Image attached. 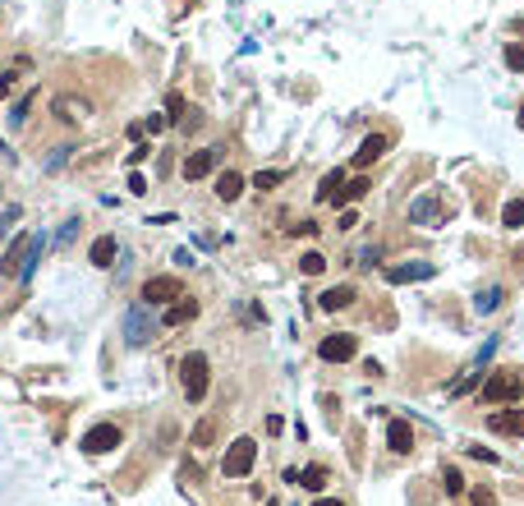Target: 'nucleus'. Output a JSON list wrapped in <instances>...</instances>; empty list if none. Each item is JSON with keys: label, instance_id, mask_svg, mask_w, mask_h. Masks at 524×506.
Wrapping results in <instances>:
<instances>
[{"label": "nucleus", "instance_id": "1", "mask_svg": "<svg viewBox=\"0 0 524 506\" xmlns=\"http://www.w3.org/2000/svg\"><path fill=\"white\" fill-rule=\"evenodd\" d=\"M524 396V373L520 368H497L483 382V405H520Z\"/></svg>", "mask_w": 524, "mask_h": 506}, {"label": "nucleus", "instance_id": "2", "mask_svg": "<svg viewBox=\"0 0 524 506\" xmlns=\"http://www.w3.org/2000/svg\"><path fill=\"white\" fill-rule=\"evenodd\" d=\"M207 373H212V364H207V355H198V350L180 359V387H184L189 401H202V396H207Z\"/></svg>", "mask_w": 524, "mask_h": 506}, {"label": "nucleus", "instance_id": "3", "mask_svg": "<svg viewBox=\"0 0 524 506\" xmlns=\"http://www.w3.org/2000/svg\"><path fill=\"white\" fill-rule=\"evenodd\" d=\"M253 461H258V442H253V437H235V442L226 446L221 474H226V479H244V474L253 470Z\"/></svg>", "mask_w": 524, "mask_h": 506}, {"label": "nucleus", "instance_id": "4", "mask_svg": "<svg viewBox=\"0 0 524 506\" xmlns=\"http://www.w3.org/2000/svg\"><path fill=\"white\" fill-rule=\"evenodd\" d=\"M124 442V437H120V428H115V424H97V428H87V433H83V451L87 456H106V451H115V446H120Z\"/></svg>", "mask_w": 524, "mask_h": 506}, {"label": "nucleus", "instance_id": "5", "mask_svg": "<svg viewBox=\"0 0 524 506\" xmlns=\"http://www.w3.org/2000/svg\"><path fill=\"white\" fill-rule=\"evenodd\" d=\"M221 152H226V148L189 152V157H184V166H180V175H184V180H202V175H212V171H217V161H221Z\"/></svg>", "mask_w": 524, "mask_h": 506}, {"label": "nucleus", "instance_id": "6", "mask_svg": "<svg viewBox=\"0 0 524 506\" xmlns=\"http://www.w3.org/2000/svg\"><path fill=\"white\" fill-rule=\"evenodd\" d=\"M359 340L349 332H336V336H322V345H317V355L327 359V364H345V359H354Z\"/></svg>", "mask_w": 524, "mask_h": 506}, {"label": "nucleus", "instance_id": "7", "mask_svg": "<svg viewBox=\"0 0 524 506\" xmlns=\"http://www.w3.org/2000/svg\"><path fill=\"white\" fill-rule=\"evenodd\" d=\"M180 295H184L180 276H148L143 281V299L148 304H166V299H180Z\"/></svg>", "mask_w": 524, "mask_h": 506}, {"label": "nucleus", "instance_id": "8", "mask_svg": "<svg viewBox=\"0 0 524 506\" xmlns=\"http://www.w3.org/2000/svg\"><path fill=\"white\" fill-rule=\"evenodd\" d=\"M148 336H152L148 308H129V318H124V340H129V345H148Z\"/></svg>", "mask_w": 524, "mask_h": 506}, {"label": "nucleus", "instance_id": "9", "mask_svg": "<svg viewBox=\"0 0 524 506\" xmlns=\"http://www.w3.org/2000/svg\"><path fill=\"white\" fill-rule=\"evenodd\" d=\"M33 244H37V235H18L14 244H9L5 262H0V267H5V276H18V271H23V262H28V253H33Z\"/></svg>", "mask_w": 524, "mask_h": 506}, {"label": "nucleus", "instance_id": "10", "mask_svg": "<svg viewBox=\"0 0 524 506\" xmlns=\"http://www.w3.org/2000/svg\"><path fill=\"white\" fill-rule=\"evenodd\" d=\"M386 446H391L395 456H410L414 451V428H410V419H391V424H386Z\"/></svg>", "mask_w": 524, "mask_h": 506}, {"label": "nucleus", "instance_id": "11", "mask_svg": "<svg viewBox=\"0 0 524 506\" xmlns=\"http://www.w3.org/2000/svg\"><path fill=\"white\" fill-rule=\"evenodd\" d=\"M488 428L501 437H524V410H497L488 414Z\"/></svg>", "mask_w": 524, "mask_h": 506}, {"label": "nucleus", "instance_id": "12", "mask_svg": "<svg viewBox=\"0 0 524 506\" xmlns=\"http://www.w3.org/2000/svg\"><path fill=\"white\" fill-rule=\"evenodd\" d=\"M437 217H442V198H437V193H423V198L410 203V221H414V226H432Z\"/></svg>", "mask_w": 524, "mask_h": 506}, {"label": "nucleus", "instance_id": "13", "mask_svg": "<svg viewBox=\"0 0 524 506\" xmlns=\"http://www.w3.org/2000/svg\"><path fill=\"white\" fill-rule=\"evenodd\" d=\"M432 262H405V267H386V281L391 286H405V281H428L432 276Z\"/></svg>", "mask_w": 524, "mask_h": 506}, {"label": "nucleus", "instance_id": "14", "mask_svg": "<svg viewBox=\"0 0 524 506\" xmlns=\"http://www.w3.org/2000/svg\"><path fill=\"white\" fill-rule=\"evenodd\" d=\"M386 148H391V139H386V134H368V139L359 143V152H354V166H373Z\"/></svg>", "mask_w": 524, "mask_h": 506}, {"label": "nucleus", "instance_id": "15", "mask_svg": "<svg viewBox=\"0 0 524 506\" xmlns=\"http://www.w3.org/2000/svg\"><path fill=\"white\" fill-rule=\"evenodd\" d=\"M317 304H322L327 313H336V308H349V304H354V286H332V290H322V295H317Z\"/></svg>", "mask_w": 524, "mask_h": 506}, {"label": "nucleus", "instance_id": "16", "mask_svg": "<svg viewBox=\"0 0 524 506\" xmlns=\"http://www.w3.org/2000/svg\"><path fill=\"white\" fill-rule=\"evenodd\" d=\"M87 262H92V267H115V235L92 239V249H87Z\"/></svg>", "mask_w": 524, "mask_h": 506}, {"label": "nucleus", "instance_id": "17", "mask_svg": "<svg viewBox=\"0 0 524 506\" xmlns=\"http://www.w3.org/2000/svg\"><path fill=\"white\" fill-rule=\"evenodd\" d=\"M189 318H198V304H193V299H175V304L166 308V313H161V323H166V327H180V323H189Z\"/></svg>", "mask_w": 524, "mask_h": 506}, {"label": "nucleus", "instance_id": "18", "mask_svg": "<svg viewBox=\"0 0 524 506\" xmlns=\"http://www.w3.org/2000/svg\"><path fill=\"white\" fill-rule=\"evenodd\" d=\"M290 483H299V488H308V492H322L327 488V470H322V465H308V470L290 474Z\"/></svg>", "mask_w": 524, "mask_h": 506}, {"label": "nucleus", "instance_id": "19", "mask_svg": "<svg viewBox=\"0 0 524 506\" xmlns=\"http://www.w3.org/2000/svg\"><path fill=\"white\" fill-rule=\"evenodd\" d=\"M239 193H244V175H235V171L217 175V198H221V203H235Z\"/></svg>", "mask_w": 524, "mask_h": 506}, {"label": "nucleus", "instance_id": "20", "mask_svg": "<svg viewBox=\"0 0 524 506\" xmlns=\"http://www.w3.org/2000/svg\"><path fill=\"white\" fill-rule=\"evenodd\" d=\"M55 115H60L65 124H74V120H83V115H87V102H74V97H55Z\"/></svg>", "mask_w": 524, "mask_h": 506}, {"label": "nucleus", "instance_id": "21", "mask_svg": "<svg viewBox=\"0 0 524 506\" xmlns=\"http://www.w3.org/2000/svg\"><path fill=\"white\" fill-rule=\"evenodd\" d=\"M345 189V171H332L322 175V184H317V203H336V193Z\"/></svg>", "mask_w": 524, "mask_h": 506}, {"label": "nucleus", "instance_id": "22", "mask_svg": "<svg viewBox=\"0 0 524 506\" xmlns=\"http://www.w3.org/2000/svg\"><path fill=\"white\" fill-rule=\"evenodd\" d=\"M501 226H506V230H520L524 226V198H511L506 208H501Z\"/></svg>", "mask_w": 524, "mask_h": 506}, {"label": "nucleus", "instance_id": "23", "mask_svg": "<svg viewBox=\"0 0 524 506\" xmlns=\"http://www.w3.org/2000/svg\"><path fill=\"white\" fill-rule=\"evenodd\" d=\"M501 299H506V290H501V286H488L479 299H474V308H479V313H492V308H497Z\"/></svg>", "mask_w": 524, "mask_h": 506}, {"label": "nucleus", "instance_id": "24", "mask_svg": "<svg viewBox=\"0 0 524 506\" xmlns=\"http://www.w3.org/2000/svg\"><path fill=\"white\" fill-rule=\"evenodd\" d=\"M322 267H327V258H322V253H304V258H299V271H304V276H317Z\"/></svg>", "mask_w": 524, "mask_h": 506}, {"label": "nucleus", "instance_id": "25", "mask_svg": "<svg viewBox=\"0 0 524 506\" xmlns=\"http://www.w3.org/2000/svg\"><path fill=\"white\" fill-rule=\"evenodd\" d=\"M280 180H285V171H258L253 175V189H276Z\"/></svg>", "mask_w": 524, "mask_h": 506}, {"label": "nucleus", "instance_id": "26", "mask_svg": "<svg viewBox=\"0 0 524 506\" xmlns=\"http://www.w3.org/2000/svg\"><path fill=\"white\" fill-rule=\"evenodd\" d=\"M212 437H217V424L202 419L198 428H193V446H212Z\"/></svg>", "mask_w": 524, "mask_h": 506}, {"label": "nucleus", "instance_id": "27", "mask_svg": "<svg viewBox=\"0 0 524 506\" xmlns=\"http://www.w3.org/2000/svg\"><path fill=\"white\" fill-rule=\"evenodd\" d=\"M368 193V180H354V184H345L341 193H336V203H354V198H364Z\"/></svg>", "mask_w": 524, "mask_h": 506}, {"label": "nucleus", "instance_id": "28", "mask_svg": "<svg viewBox=\"0 0 524 506\" xmlns=\"http://www.w3.org/2000/svg\"><path fill=\"white\" fill-rule=\"evenodd\" d=\"M506 65L511 70H524V46H506Z\"/></svg>", "mask_w": 524, "mask_h": 506}, {"label": "nucleus", "instance_id": "29", "mask_svg": "<svg viewBox=\"0 0 524 506\" xmlns=\"http://www.w3.org/2000/svg\"><path fill=\"white\" fill-rule=\"evenodd\" d=\"M469 502H474V506H497V497H492L488 488H474V492H469Z\"/></svg>", "mask_w": 524, "mask_h": 506}, {"label": "nucleus", "instance_id": "30", "mask_svg": "<svg viewBox=\"0 0 524 506\" xmlns=\"http://www.w3.org/2000/svg\"><path fill=\"white\" fill-rule=\"evenodd\" d=\"M166 120H170V115H148V120H143V129H148V134H161V129H166Z\"/></svg>", "mask_w": 524, "mask_h": 506}, {"label": "nucleus", "instance_id": "31", "mask_svg": "<svg viewBox=\"0 0 524 506\" xmlns=\"http://www.w3.org/2000/svg\"><path fill=\"white\" fill-rule=\"evenodd\" d=\"M442 483H446V492H460V488H464V479H460V470H446V479H442Z\"/></svg>", "mask_w": 524, "mask_h": 506}, {"label": "nucleus", "instance_id": "32", "mask_svg": "<svg viewBox=\"0 0 524 506\" xmlns=\"http://www.w3.org/2000/svg\"><path fill=\"white\" fill-rule=\"evenodd\" d=\"M354 258H359V262H364V267H373V262H377V258H382V253H377V249H359V253H354Z\"/></svg>", "mask_w": 524, "mask_h": 506}, {"label": "nucleus", "instance_id": "33", "mask_svg": "<svg viewBox=\"0 0 524 506\" xmlns=\"http://www.w3.org/2000/svg\"><path fill=\"white\" fill-rule=\"evenodd\" d=\"M170 120H184V97H180V92L170 97Z\"/></svg>", "mask_w": 524, "mask_h": 506}, {"label": "nucleus", "instance_id": "34", "mask_svg": "<svg viewBox=\"0 0 524 506\" xmlns=\"http://www.w3.org/2000/svg\"><path fill=\"white\" fill-rule=\"evenodd\" d=\"M359 226V217H354V212H341V221H336V230H354Z\"/></svg>", "mask_w": 524, "mask_h": 506}, {"label": "nucleus", "instance_id": "35", "mask_svg": "<svg viewBox=\"0 0 524 506\" xmlns=\"http://www.w3.org/2000/svg\"><path fill=\"white\" fill-rule=\"evenodd\" d=\"M74 235H79V221H65V230H60V244H70Z\"/></svg>", "mask_w": 524, "mask_h": 506}, {"label": "nucleus", "instance_id": "36", "mask_svg": "<svg viewBox=\"0 0 524 506\" xmlns=\"http://www.w3.org/2000/svg\"><path fill=\"white\" fill-rule=\"evenodd\" d=\"M469 456H474V461H488V465H492V461H497V456H492V451H488V446H469Z\"/></svg>", "mask_w": 524, "mask_h": 506}, {"label": "nucleus", "instance_id": "37", "mask_svg": "<svg viewBox=\"0 0 524 506\" xmlns=\"http://www.w3.org/2000/svg\"><path fill=\"white\" fill-rule=\"evenodd\" d=\"M295 235H317V221H299V226H290Z\"/></svg>", "mask_w": 524, "mask_h": 506}, {"label": "nucleus", "instance_id": "38", "mask_svg": "<svg viewBox=\"0 0 524 506\" xmlns=\"http://www.w3.org/2000/svg\"><path fill=\"white\" fill-rule=\"evenodd\" d=\"M143 157H152V148H148V143H138V148H133V152H129V161H133V166H138V161H143Z\"/></svg>", "mask_w": 524, "mask_h": 506}, {"label": "nucleus", "instance_id": "39", "mask_svg": "<svg viewBox=\"0 0 524 506\" xmlns=\"http://www.w3.org/2000/svg\"><path fill=\"white\" fill-rule=\"evenodd\" d=\"M9 92H14V74H5V83H0V102H5Z\"/></svg>", "mask_w": 524, "mask_h": 506}, {"label": "nucleus", "instance_id": "40", "mask_svg": "<svg viewBox=\"0 0 524 506\" xmlns=\"http://www.w3.org/2000/svg\"><path fill=\"white\" fill-rule=\"evenodd\" d=\"M313 506H345V502H336V497H317Z\"/></svg>", "mask_w": 524, "mask_h": 506}, {"label": "nucleus", "instance_id": "41", "mask_svg": "<svg viewBox=\"0 0 524 506\" xmlns=\"http://www.w3.org/2000/svg\"><path fill=\"white\" fill-rule=\"evenodd\" d=\"M515 120H520V124H524V106H520V115H515Z\"/></svg>", "mask_w": 524, "mask_h": 506}, {"label": "nucleus", "instance_id": "42", "mask_svg": "<svg viewBox=\"0 0 524 506\" xmlns=\"http://www.w3.org/2000/svg\"><path fill=\"white\" fill-rule=\"evenodd\" d=\"M267 506H280V502H267Z\"/></svg>", "mask_w": 524, "mask_h": 506}]
</instances>
